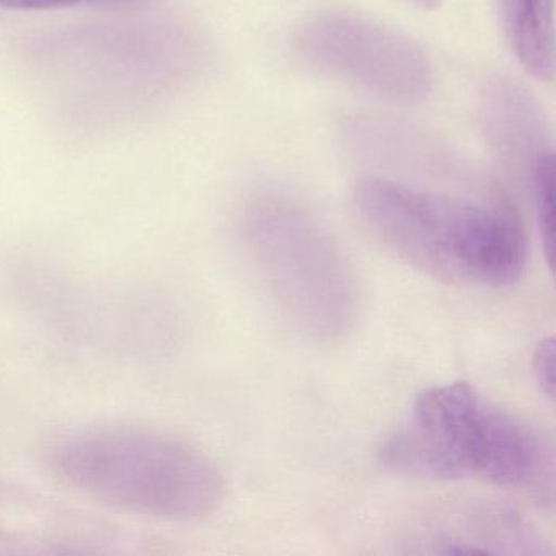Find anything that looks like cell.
I'll list each match as a JSON object with an SVG mask.
<instances>
[{
  "mask_svg": "<svg viewBox=\"0 0 556 556\" xmlns=\"http://www.w3.org/2000/svg\"><path fill=\"white\" fill-rule=\"evenodd\" d=\"M353 206L390 255L435 281L504 288L526 269V232L503 201L366 177L354 187Z\"/></svg>",
  "mask_w": 556,
  "mask_h": 556,
  "instance_id": "6da1fadb",
  "label": "cell"
},
{
  "mask_svg": "<svg viewBox=\"0 0 556 556\" xmlns=\"http://www.w3.org/2000/svg\"><path fill=\"white\" fill-rule=\"evenodd\" d=\"M379 460L402 477L477 478L494 486L542 493L552 457L540 435L468 383L432 387L382 442Z\"/></svg>",
  "mask_w": 556,
  "mask_h": 556,
  "instance_id": "7a4b0ae2",
  "label": "cell"
},
{
  "mask_svg": "<svg viewBox=\"0 0 556 556\" xmlns=\"http://www.w3.org/2000/svg\"><path fill=\"white\" fill-rule=\"evenodd\" d=\"M242 233L256 276L288 324L315 341L350 333L359 314L356 275L307 207L282 194L253 198Z\"/></svg>",
  "mask_w": 556,
  "mask_h": 556,
  "instance_id": "3957f363",
  "label": "cell"
},
{
  "mask_svg": "<svg viewBox=\"0 0 556 556\" xmlns=\"http://www.w3.org/2000/svg\"><path fill=\"white\" fill-rule=\"evenodd\" d=\"M64 477L126 509L167 519H201L226 493L219 468L177 439L131 428H103L71 438L56 454Z\"/></svg>",
  "mask_w": 556,
  "mask_h": 556,
  "instance_id": "277c9868",
  "label": "cell"
},
{
  "mask_svg": "<svg viewBox=\"0 0 556 556\" xmlns=\"http://www.w3.org/2000/svg\"><path fill=\"white\" fill-rule=\"evenodd\" d=\"M292 48L315 73L343 80L380 102L419 105L434 89V66L418 41L353 12L312 15L299 25Z\"/></svg>",
  "mask_w": 556,
  "mask_h": 556,
  "instance_id": "5b68a950",
  "label": "cell"
},
{
  "mask_svg": "<svg viewBox=\"0 0 556 556\" xmlns=\"http://www.w3.org/2000/svg\"><path fill=\"white\" fill-rule=\"evenodd\" d=\"M481 128L501 161L523 172L527 180L553 152L545 116L532 96L510 79H493L481 93Z\"/></svg>",
  "mask_w": 556,
  "mask_h": 556,
  "instance_id": "8992f818",
  "label": "cell"
},
{
  "mask_svg": "<svg viewBox=\"0 0 556 556\" xmlns=\"http://www.w3.org/2000/svg\"><path fill=\"white\" fill-rule=\"evenodd\" d=\"M507 45L527 74L552 83L555 76V0H496Z\"/></svg>",
  "mask_w": 556,
  "mask_h": 556,
  "instance_id": "52a82bcc",
  "label": "cell"
},
{
  "mask_svg": "<svg viewBox=\"0 0 556 556\" xmlns=\"http://www.w3.org/2000/svg\"><path fill=\"white\" fill-rule=\"evenodd\" d=\"M535 206L536 223L542 233L543 249L553 268L555 258V152L546 154L527 180Z\"/></svg>",
  "mask_w": 556,
  "mask_h": 556,
  "instance_id": "ba28073f",
  "label": "cell"
},
{
  "mask_svg": "<svg viewBox=\"0 0 556 556\" xmlns=\"http://www.w3.org/2000/svg\"><path fill=\"white\" fill-rule=\"evenodd\" d=\"M555 340L546 338L533 353V372L540 389L552 400L555 399Z\"/></svg>",
  "mask_w": 556,
  "mask_h": 556,
  "instance_id": "9c48e42d",
  "label": "cell"
},
{
  "mask_svg": "<svg viewBox=\"0 0 556 556\" xmlns=\"http://www.w3.org/2000/svg\"><path fill=\"white\" fill-rule=\"evenodd\" d=\"M83 0H0V8L18 11H47V9L66 8Z\"/></svg>",
  "mask_w": 556,
  "mask_h": 556,
  "instance_id": "30bf717a",
  "label": "cell"
},
{
  "mask_svg": "<svg viewBox=\"0 0 556 556\" xmlns=\"http://www.w3.org/2000/svg\"><path fill=\"white\" fill-rule=\"evenodd\" d=\"M405 2L421 11H434L442 4V0H405Z\"/></svg>",
  "mask_w": 556,
  "mask_h": 556,
  "instance_id": "8fae6325",
  "label": "cell"
}]
</instances>
